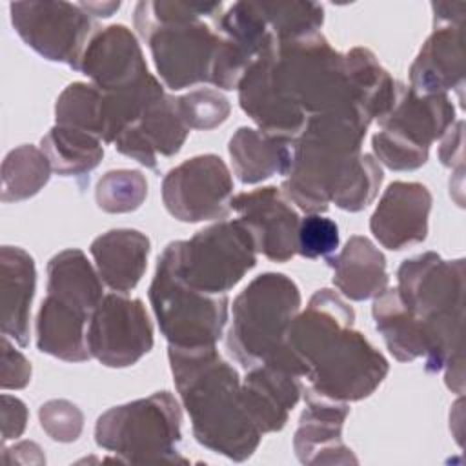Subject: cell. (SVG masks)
<instances>
[{
	"label": "cell",
	"mask_w": 466,
	"mask_h": 466,
	"mask_svg": "<svg viewBox=\"0 0 466 466\" xmlns=\"http://www.w3.org/2000/svg\"><path fill=\"white\" fill-rule=\"evenodd\" d=\"M353 324V308L322 288L297 313L275 359L297 377H306L320 397L340 402L366 399L386 379L390 364Z\"/></svg>",
	"instance_id": "1"
},
{
	"label": "cell",
	"mask_w": 466,
	"mask_h": 466,
	"mask_svg": "<svg viewBox=\"0 0 466 466\" xmlns=\"http://www.w3.org/2000/svg\"><path fill=\"white\" fill-rule=\"evenodd\" d=\"M370 124L357 106L308 116L293 142L284 197L306 213H324L331 202L351 213L370 206L384 178L377 158L362 153Z\"/></svg>",
	"instance_id": "2"
},
{
	"label": "cell",
	"mask_w": 466,
	"mask_h": 466,
	"mask_svg": "<svg viewBox=\"0 0 466 466\" xmlns=\"http://www.w3.org/2000/svg\"><path fill=\"white\" fill-rule=\"evenodd\" d=\"M167 357L197 442L235 462L249 459L262 433L248 415L237 370L215 346H169Z\"/></svg>",
	"instance_id": "3"
},
{
	"label": "cell",
	"mask_w": 466,
	"mask_h": 466,
	"mask_svg": "<svg viewBox=\"0 0 466 466\" xmlns=\"http://www.w3.org/2000/svg\"><path fill=\"white\" fill-rule=\"evenodd\" d=\"M464 258L444 260L433 251L406 258L397 271V293L402 304L426 326L433 355L426 371L444 370L448 388L464 391L462 320Z\"/></svg>",
	"instance_id": "4"
},
{
	"label": "cell",
	"mask_w": 466,
	"mask_h": 466,
	"mask_svg": "<svg viewBox=\"0 0 466 466\" xmlns=\"http://www.w3.org/2000/svg\"><path fill=\"white\" fill-rule=\"evenodd\" d=\"M300 311L299 286L284 273L255 277L233 302L228 351L246 370L275 357Z\"/></svg>",
	"instance_id": "5"
},
{
	"label": "cell",
	"mask_w": 466,
	"mask_h": 466,
	"mask_svg": "<svg viewBox=\"0 0 466 466\" xmlns=\"http://www.w3.org/2000/svg\"><path fill=\"white\" fill-rule=\"evenodd\" d=\"M180 424L178 400L169 391H157L102 413L95 426V441L122 462H186L178 451Z\"/></svg>",
	"instance_id": "6"
},
{
	"label": "cell",
	"mask_w": 466,
	"mask_h": 466,
	"mask_svg": "<svg viewBox=\"0 0 466 466\" xmlns=\"http://www.w3.org/2000/svg\"><path fill=\"white\" fill-rule=\"evenodd\" d=\"M271 64L277 84L306 116L355 106L344 55L335 51L322 33L277 42Z\"/></svg>",
	"instance_id": "7"
},
{
	"label": "cell",
	"mask_w": 466,
	"mask_h": 466,
	"mask_svg": "<svg viewBox=\"0 0 466 466\" xmlns=\"http://www.w3.org/2000/svg\"><path fill=\"white\" fill-rule=\"evenodd\" d=\"M177 277L208 295H228L257 264L251 233L237 220H220L187 240L169 242L162 255Z\"/></svg>",
	"instance_id": "8"
},
{
	"label": "cell",
	"mask_w": 466,
	"mask_h": 466,
	"mask_svg": "<svg viewBox=\"0 0 466 466\" xmlns=\"http://www.w3.org/2000/svg\"><path fill=\"white\" fill-rule=\"evenodd\" d=\"M455 124V107L446 93L422 95L399 82L397 100L379 120L371 147L379 164L413 171L426 164L430 146Z\"/></svg>",
	"instance_id": "9"
},
{
	"label": "cell",
	"mask_w": 466,
	"mask_h": 466,
	"mask_svg": "<svg viewBox=\"0 0 466 466\" xmlns=\"http://www.w3.org/2000/svg\"><path fill=\"white\" fill-rule=\"evenodd\" d=\"M149 302L162 335L173 348L215 346L228 322V295L193 289L177 277L164 257L157 262Z\"/></svg>",
	"instance_id": "10"
},
{
	"label": "cell",
	"mask_w": 466,
	"mask_h": 466,
	"mask_svg": "<svg viewBox=\"0 0 466 466\" xmlns=\"http://www.w3.org/2000/svg\"><path fill=\"white\" fill-rule=\"evenodd\" d=\"M18 36L40 56L78 71L82 53L98 31L91 15L64 0H29L9 5Z\"/></svg>",
	"instance_id": "11"
},
{
	"label": "cell",
	"mask_w": 466,
	"mask_h": 466,
	"mask_svg": "<svg viewBox=\"0 0 466 466\" xmlns=\"http://www.w3.org/2000/svg\"><path fill=\"white\" fill-rule=\"evenodd\" d=\"M166 87L178 91L209 82L218 33L204 18H182L155 25L142 35Z\"/></svg>",
	"instance_id": "12"
},
{
	"label": "cell",
	"mask_w": 466,
	"mask_h": 466,
	"mask_svg": "<svg viewBox=\"0 0 466 466\" xmlns=\"http://www.w3.org/2000/svg\"><path fill=\"white\" fill-rule=\"evenodd\" d=\"M87 350L107 368L137 364L153 348V324L140 299L107 293L87 322Z\"/></svg>",
	"instance_id": "13"
},
{
	"label": "cell",
	"mask_w": 466,
	"mask_h": 466,
	"mask_svg": "<svg viewBox=\"0 0 466 466\" xmlns=\"http://www.w3.org/2000/svg\"><path fill=\"white\" fill-rule=\"evenodd\" d=\"M233 178L217 155H198L169 169L162 180L167 213L182 222L226 218L231 211Z\"/></svg>",
	"instance_id": "14"
},
{
	"label": "cell",
	"mask_w": 466,
	"mask_h": 466,
	"mask_svg": "<svg viewBox=\"0 0 466 466\" xmlns=\"http://www.w3.org/2000/svg\"><path fill=\"white\" fill-rule=\"evenodd\" d=\"M220 42L215 51L209 82L220 89H237L248 67L277 42L258 2H235L217 18Z\"/></svg>",
	"instance_id": "15"
},
{
	"label": "cell",
	"mask_w": 466,
	"mask_h": 466,
	"mask_svg": "<svg viewBox=\"0 0 466 466\" xmlns=\"http://www.w3.org/2000/svg\"><path fill=\"white\" fill-rule=\"evenodd\" d=\"M229 206L251 233L257 253L273 262H288L297 253L300 217L279 187L238 193L231 197Z\"/></svg>",
	"instance_id": "16"
},
{
	"label": "cell",
	"mask_w": 466,
	"mask_h": 466,
	"mask_svg": "<svg viewBox=\"0 0 466 466\" xmlns=\"http://www.w3.org/2000/svg\"><path fill=\"white\" fill-rule=\"evenodd\" d=\"M275 44L269 46L242 75L237 86L238 102L242 111L258 126V129L280 138L295 140L302 133L308 116L289 100L275 80L271 64Z\"/></svg>",
	"instance_id": "17"
},
{
	"label": "cell",
	"mask_w": 466,
	"mask_h": 466,
	"mask_svg": "<svg viewBox=\"0 0 466 466\" xmlns=\"http://www.w3.org/2000/svg\"><path fill=\"white\" fill-rule=\"evenodd\" d=\"M78 71L102 93H111L149 75L137 36L122 24L98 29L87 42Z\"/></svg>",
	"instance_id": "18"
},
{
	"label": "cell",
	"mask_w": 466,
	"mask_h": 466,
	"mask_svg": "<svg viewBox=\"0 0 466 466\" xmlns=\"http://www.w3.org/2000/svg\"><path fill=\"white\" fill-rule=\"evenodd\" d=\"M431 200L430 189L420 182H391L370 218L373 237L393 251L422 242L428 235Z\"/></svg>",
	"instance_id": "19"
},
{
	"label": "cell",
	"mask_w": 466,
	"mask_h": 466,
	"mask_svg": "<svg viewBox=\"0 0 466 466\" xmlns=\"http://www.w3.org/2000/svg\"><path fill=\"white\" fill-rule=\"evenodd\" d=\"M306 410L295 431L293 448L302 464H350L357 457L342 442V426L350 406L304 390Z\"/></svg>",
	"instance_id": "20"
},
{
	"label": "cell",
	"mask_w": 466,
	"mask_h": 466,
	"mask_svg": "<svg viewBox=\"0 0 466 466\" xmlns=\"http://www.w3.org/2000/svg\"><path fill=\"white\" fill-rule=\"evenodd\" d=\"M187 133L189 127L180 115L177 98L162 95L113 142V146L118 153L138 164L157 169V155H177L184 146Z\"/></svg>",
	"instance_id": "21"
},
{
	"label": "cell",
	"mask_w": 466,
	"mask_h": 466,
	"mask_svg": "<svg viewBox=\"0 0 466 466\" xmlns=\"http://www.w3.org/2000/svg\"><path fill=\"white\" fill-rule=\"evenodd\" d=\"M302 393L300 377L273 360L249 368L242 382L244 406L262 435L280 431L286 426L289 411Z\"/></svg>",
	"instance_id": "22"
},
{
	"label": "cell",
	"mask_w": 466,
	"mask_h": 466,
	"mask_svg": "<svg viewBox=\"0 0 466 466\" xmlns=\"http://www.w3.org/2000/svg\"><path fill=\"white\" fill-rule=\"evenodd\" d=\"M464 38L462 24L433 25L410 67V87L422 95L446 93L464 87Z\"/></svg>",
	"instance_id": "23"
},
{
	"label": "cell",
	"mask_w": 466,
	"mask_h": 466,
	"mask_svg": "<svg viewBox=\"0 0 466 466\" xmlns=\"http://www.w3.org/2000/svg\"><path fill=\"white\" fill-rule=\"evenodd\" d=\"M36 288V268L33 257L16 246L0 249V289H2V333L18 346L29 342L31 302Z\"/></svg>",
	"instance_id": "24"
},
{
	"label": "cell",
	"mask_w": 466,
	"mask_h": 466,
	"mask_svg": "<svg viewBox=\"0 0 466 466\" xmlns=\"http://www.w3.org/2000/svg\"><path fill=\"white\" fill-rule=\"evenodd\" d=\"M149 249V238L129 228L102 233L89 248L102 282L116 293H127L140 282Z\"/></svg>",
	"instance_id": "25"
},
{
	"label": "cell",
	"mask_w": 466,
	"mask_h": 466,
	"mask_svg": "<svg viewBox=\"0 0 466 466\" xmlns=\"http://www.w3.org/2000/svg\"><path fill=\"white\" fill-rule=\"evenodd\" d=\"M89 319L91 313L84 308L55 295H46L36 315V348L60 360H87L91 357L86 340Z\"/></svg>",
	"instance_id": "26"
},
{
	"label": "cell",
	"mask_w": 466,
	"mask_h": 466,
	"mask_svg": "<svg viewBox=\"0 0 466 466\" xmlns=\"http://www.w3.org/2000/svg\"><path fill=\"white\" fill-rule=\"evenodd\" d=\"M326 260L333 269L335 288L350 300L375 299L388 288L386 257L368 237H350L346 246Z\"/></svg>",
	"instance_id": "27"
},
{
	"label": "cell",
	"mask_w": 466,
	"mask_h": 466,
	"mask_svg": "<svg viewBox=\"0 0 466 466\" xmlns=\"http://www.w3.org/2000/svg\"><path fill=\"white\" fill-rule=\"evenodd\" d=\"M371 313L377 331L399 362H411L422 357L424 366L430 364L433 355L431 337L422 320L402 304L395 288H386L375 297Z\"/></svg>",
	"instance_id": "28"
},
{
	"label": "cell",
	"mask_w": 466,
	"mask_h": 466,
	"mask_svg": "<svg viewBox=\"0 0 466 466\" xmlns=\"http://www.w3.org/2000/svg\"><path fill=\"white\" fill-rule=\"evenodd\" d=\"M293 142L262 129L238 127L229 140V157L242 184H258L273 175H288L293 160Z\"/></svg>",
	"instance_id": "29"
},
{
	"label": "cell",
	"mask_w": 466,
	"mask_h": 466,
	"mask_svg": "<svg viewBox=\"0 0 466 466\" xmlns=\"http://www.w3.org/2000/svg\"><path fill=\"white\" fill-rule=\"evenodd\" d=\"M346 75L355 106L373 122L388 115L397 100L399 82L379 64L366 47H353L344 55Z\"/></svg>",
	"instance_id": "30"
},
{
	"label": "cell",
	"mask_w": 466,
	"mask_h": 466,
	"mask_svg": "<svg viewBox=\"0 0 466 466\" xmlns=\"http://www.w3.org/2000/svg\"><path fill=\"white\" fill-rule=\"evenodd\" d=\"M102 279L82 249H64L47 262V295L93 313L104 297Z\"/></svg>",
	"instance_id": "31"
},
{
	"label": "cell",
	"mask_w": 466,
	"mask_h": 466,
	"mask_svg": "<svg viewBox=\"0 0 466 466\" xmlns=\"http://www.w3.org/2000/svg\"><path fill=\"white\" fill-rule=\"evenodd\" d=\"M40 149L60 177L89 175L104 157V146L96 135L58 124L42 137Z\"/></svg>",
	"instance_id": "32"
},
{
	"label": "cell",
	"mask_w": 466,
	"mask_h": 466,
	"mask_svg": "<svg viewBox=\"0 0 466 466\" xmlns=\"http://www.w3.org/2000/svg\"><path fill=\"white\" fill-rule=\"evenodd\" d=\"M51 164L42 149L24 144L2 162V200L18 202L35 197L51 177Z\"/></svg>",
	"instance_id": "33"
},
{
	"label": "cell",
	"mask_w": 466,
	"mask_h": 466,
	"mask_svg": "<svg viewBox=\"0 0 466 466\" xmlns=\"http://www.w3.org/2000/svg\"><path fill=\"white\" fill-rule=\"evenodd\" d=\"M258 7L277 42L319 33L324 22V7L317 2H258Z\"/></svg>",
	"instance_id": "34"
},
{
	"label": "cell",
	"mask_w": 466,
	"mask_h": 466,
	"mask_svg": "<svg viewBox=\"0 0 466 466\" xmlns=\"http://www.w3.org/2000/svg\"><path fill=\"white\" fill-rule=\"evenodd\" d=\"M102 91L93 84H69L56 98V124L87 131L102 140Z\"/></svg>",
	"instance_id": "35"
},
{
	"label": "cell",
	"mask_w": 466,
	"mask_h": 466,
	"mask_svg": "<svg viewBox=\"0 0 466 466\" xmlns=\"http://www.w3.org/2000/svg\"><path fill=\"white\" fill-rule=\"evenodd\" d=\"M147 197V180L137 169L107 171L96 184L95 200L106 213H129Z\"/></svg>",
	"instance_id": "36"
},
{
	"label": "cell",
	"mask_w": 466,
	"mask_h": 466,
	"mask_svg": "<svg viewBox=\"0 0 466 466\" xmlns=\"http://www.w3.org/2000/svg\"><path fill=\"white\" fill-rule=\"evenodd\" d=\"M222 2H177V0H144L135 7V27L142 36L155 25L177 22L182 18H218Z\"/></svg>",
	"instance_id": "37"
},
{
	"label": "cell",
	"mask_w": 466,
	"mask_h": 466,
	"mask_svg": "<svg viewBox=\"0 0 466 466\" xmlns=\"http://www.w3.org/2000/svg\"><path fill=\"white\" fill-rule=\"evenodd\" d=\"M180 115L189 129H213L228 120L229 100L217 89H197L177 98Z\"/></svg>",
	"instance_id": "38"
},
{
	"label": "cell",
	"mask_w": 466,
	"mask_h": 466,
	"mask_svg": "<svg viewBox=\"0 0 466 466\" xmlns=\"http://www.w3.org/2000/svg\"><path fill=\"white\" fill-rule=\"evenodd\" d=\"M339 226L335 220L320 215L308 213L300 218L297 233V253L304 258L331 257L339 248Z\"/></svg>",
	"instance_id": "39"
},
{
	"label": "cell",
	"mask_w": 466,
	"mask_h": 466,
	"mask_svg": "<svg viewBox=\"0 0 466 466\" xmlns=\"http://www.w3.org/2000/svg\"><path fill=\"white\" fill-rule=\"evenodd\" d=\"M40 424L44 431L58 442H73L80 437L82 426H84V415L69 400L55 399L47 400L38 410Z\"/></svg>",
	"instance_id": "40"
},
{
	"label": "cell",
	"mask_w": 466,
	"mask_h": 466,
	"mask_svg": "<svg viewBox=\"0 0 466 466\" xmlns=\"http://www.w3.org/2000/svg\"><path fill=\"white\" fill-rule=\"evenodd\" d=\"M31 380V364L29 360L13 348L9 337H2V366H0V382L4 390H22Z\"/></svg>",
	"instance_id": "41"
},
{
	"label": "cell",
	"mask_w": 466,
	"mask_h": 466,
	"mask_svg": "<svg viewBox=\"0 0 466 466\" xmlns=\"http://www.w3.org/2000/svg\"><path fill=\"white\" fill-rule=\"evenodd\" d=\"M27 422L25 404L7 393L2 395V441L16 439L22 435Z\"/></svg>",
	"instance_id": "42"
},
{
	"label": "cell",
	"mask_w": 466,
	"mask_h": 466,
	"mask_svg": "<svg viewBox=\"0 0 466 466\" xmlns=\"http://www.w3.org/2000/svg\"><path fill=\"white\" fill-rule=\"evenodd\" d=\"M462 129L464 122L457 120L448 133L442 137V144L439 147V158L448 167H457L459 171H464L462 162Z\"/></svg>",
	"instance_id": "43"
},
{
	"label": "cell",
	"mask_w": 466,
	"mask_h": 466,
	"mask_svg": "<svg viewBox=\"0 0 466 466\" xmlns=\"http://www.w3.org/2000/svg\"><path fill=\"white\" fill-rule=\"evenodd\" d=\"M433 25L441 24H464V2H433Z\"/></svg>",
	"instance_id": "44"
},
{
	"label": "cell",
	"mask_w": 466,
	"mask_h": 466,
	"mask_svg": "<svg viewBox=\"0 0 466 466\" xmlns=\"http://www.w3.org/2000/svg\"><path fill=\"white\" fill-rule=\"evenodd\" d=\"M87 15L91 16H102V18H109L118 7H120V2H80L78 4Z\"/></svg>",
	"instance_id": "45"
}]
</instances>
